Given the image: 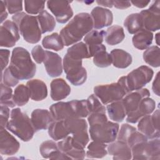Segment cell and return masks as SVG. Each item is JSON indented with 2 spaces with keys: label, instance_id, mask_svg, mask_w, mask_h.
<instances>
[{
  "label": "cell",
  "instance_id": "cell-36",
  "mask_svg": "<svg viewBox=\"0 0 160 160\" xmlns=\"http://www.w3.org/2000/svg\"><path fill=\"white\" fill-rule=\"evenodd\" d=\"M160 49L158 46H152L143 52V59L149 65L154 68L160 66Z\"/></svg>",
  "mask_w": 160,
  "mask_h": 160
},
{
  "label": "cell",
  "instance_id": "cell-22",
  "mask_svg": "<svg viewBox=\"0 0 160 160\" xmlns=\"http://www.w3.org/2000/svg\"><path fill=\"white\" fill-rule=\"evenodd\" d=\"M59 149L69 157L71 159H83L86 156L84 149L75 148L72 144V137L68 136L58 143Z\"/></svg>",
  "mask_w": 160,
  "mask_h": 160
},
{
  "label": "cell",
  "instance_id": "cell-40",
  "mask_svg": "<svg viewBox=\"0 0 160 160\" xmlns=\"http://www.w3.org/2000/svg\"><path fill=\"white\" fill-rule=\"evenodd\" d=\"M1 105L6 106L9 108H14L15 103L13 101V94L12 89L4 85L2 82L1 83Z\"/></svg>",
  "mask_w": 160,
  "mask_h": 160
},
{
  "label": "cell",
  "instance_id": "cell-45",
  "mask_svg": "<svg viewBox=\"0 0 160 160\" xmlns=\"http://www.w3.org/2000/svg\"><path fill=\"white\" fill-rule=\"evenodd\" d=\"M1 79L2 83L9 87H14L19 82V80L12 74L8 68L5 69L1 74Z\"/></svg>",
  "mask_w": 160,
  "mask_h": 160
},
{
  "label": "cell",
  "instance_id": "cell-43",
  "mask_svg": "<svg viewBox=\"0 0 160 160\" xmlns=\"http://www.w3.org/2000/svg\"><path fill=\"white\" fill-rule=\"evenodd\" d=\"M24 9L27 13L30 14H39L44 11L45 1H24Z\"/></svg>",
  "mask_w": 160,
  "mask_h": 160
},
{
  "label": "cell",
  "instance_id": "cell-18",
  "mask_svg": "<svg viewBox=\"0 0 160 160\" xmlns=\"http://www.w3.org/2000/svg\"><path fill=\"white\" fill-rule=\"evenodd\" d=\"M43 63L46 71L50 77H58L62 74L63 69L62 59L57 53L46 51V56Z\"/></svg>",
  "mask_w": 160,
  "mask_h": 160
},
{
  "label": "cell",
  "instance_id": "cell-44",
  "mask_svg": "<svg viewBox=\"0 0 160 160\" xmlns=\"http://www.w3.org/2000/svg\"><path fill=\"white\" fill-rule=\"evenodd\" d=\"M8 11L9 14H17L22 10V1L18 0L4 1Z\"/></svg>",
  "mask_w": 160,
  "mask_h": 160
},
{
  "label": "cell",
  "instance_id": "cell-41",
  "mask_svg": "<svg viewBox=\"0 0 160 160\" xmlns=\"http://www.w3.org/2000/svg\"><path fill=\"white\" fill-rule=\"evenodd\" d=\"M59 150L57 143L51 140L45 141L41 143L39 147V152L42 158L49 159L50 157Z\"/></svg>",
  "mask_w": 160,
  "mask_h": 160
},
{
  "label": "cell",
  "instance_id": "cell-54",
  "mask_svg": "<svg viewBox=\"0 0 160 160\" xmlns=\"http://www.w3.org/2000/svg\"><path fill=\"white\" fill-rule=\"evenodd\" d=\"M148 9L152 12L160 14V1L159 0L154 1L149 6Z\"/></svg>",
  "mask_w": 160,
  "mask_h": 160
},
{
  "label": "cell",
  "instance_id": "cell-24",
  "mask_svg": "<svg viewBox=\"0 0 160 160\" xmlns=\"http://www.w3.org/2000/svg\"><path fill=\"white\" fill-rule=\"evenodd\" d=\"M138 122V131L143 134L148 139L159 138V131L154 127L150 115H146L142 117Z\"/></svg>",
  "mask_w": 160,
  "mask_h": 160
},
{
  "label": "cell",
  "instance_id": "cell-26",
  "mask_svg": "<svg viewBox=\"0 0 160 160\" xmlns=\"http://www.w3.org/2000/svg\"><path fill=\"white\" fill-rule=\"evenodd\" d=\"M142 19L143 29L149 31H156L160 28V14L151 12L148 9L142 10L140 12Z\"/></svg>",
  "mask_w": 160,
  "mask_h": 160
},
{
  "label": "cell",
  "instance_id": "cell-37",
  "mask_svg": "<svg viewBox=\"0 0 160 160\" xmlns=\"http://www.w3.org/2000/svg\"><path fill=\"white\" fill-rule=\"evenodd\" d=\"M29 91L26 86L21 84L16 86L13 94V101L16 106L25 105L29 101Z\"/></svg>",
  "mask_w": 160,
  "mask_h": 160
},
{
  "label": "cell",
  "instance_id": "cell-53",
  "mask_svg": "<svg viewBox=\"0 0 160 160\" xmlns=\"http://www.w3.org/2000/svg\"><path fill=\"white\" fill-rule=\"evenodd\" d=\"M151 116L154 127L158 130H159V110H156L155 112Z\"/></svg>",
  "mask_w": 160,
  "mask_h": 160
},
{
  "label": "cell",
  "instance_id": "cell-34",
  "mask_svg": "<svg viewBox=\"0 0 160 160\" xmlns=\"http://www.w3.org/2000/svg\"><path fill=\"white\" fill-rule=\"evenodd\" d=\"M66 54L71 58L75 59H81L89 58L90 55L88 48L86 43L83 42H79L69 47Z\"/></svg>",
  "mask_w": 160,
  "mask_h": 160
},
{
  "label": "cell",
  "instance_id": "cell-57",
  "mask_svg": "<svg viewBox=\"0 0 160 160\" xmlns=\"http://www.w3.org/2000/svg\"><path fill=\"white\" fill-rule=\"evenodd\" d=\"M159 33L158 32V33H157L156 35H155V40H156V43H157V44L158 45H159Z\"/></svg>",
  "mask_w": 160,
  "mask_h": 160
},
{
  "label": "cell",
  "instance_id": "cell-9",
  "mask_svg": "<svg viewBox=\"0 0 160 160\" xmlns=\"http://www.w3.org/2000/svg\"><path fill=\"white\" fill-rule=\"evenodd\" d=\"M131 152L132 159L159 160V139L155 138L139 142L131 148Z\"/></svg>",
  "mask_w": 160,
  "mask_h": 160
},
{
  "label": "cell",
  "instance_id": "cell-12",
  "mask_svg": "<svg viewBox=\"0 0 160 160\" xmlns=\"http://www.w3.org/2000/svg\"><path fill=\"white\" fill-rule=\"evenodd\" d=\"M20 35L17 25L14 21H5L0 27V46L11 48L19 40Z\"/></svg>",
  "mask_w": 160,
  "mask_h": 160
},
{
  "label": "cell",
  "instance_id": "cell-14",
  "mask_svg": "<svg viewBox=\"0 0 160 160\" xmlns=\"http://www.w3.org/2000/svg\"><path fill=\"white\" fill-rule=\"evenodd\" d=\"M156 108L155 101L149 97L143 98L139 103L137 109L127 115L126 121L128 122L135 124L142 117L151 114Z\"/></svg>",
  "mask_w": 160,
  "mask_h": 160
},
{
  "label": "cell",
  "instance_id": "cell-6",
  "mask_svg": "<svg viewBox=\"0 0 160 160\" xmlns=\"http://www.w3.org/2000/svg\"><path fill=\"white\" fill-rule=\"evenodd\" d=\"M153 70L147 66H141L132 70L127 76L121 77L118 82L123 86L127 94L142 89L153 77Z\"/></svg>",
  "mask_w": 160,
  "mask_h": 160
},
{
  "label": "cell",
  "instance_id": "cell-21",
  "mask_svg": "<svg viewBox=\"0 0 160 160\" xmlns=\"http://www.w3.org/2000/svg\"><path fill=\"white\" fill-rule=\"evenodd\" d=\"M51 98L54 101L66 98L71 92V88L62 78L53 79L51 84Z\"/></svg>",
  "mask_w": 160,
  "mask_h": 160
},
{
  "label": "cell",
  "instance_id": "cell-55",
  "mask_svg": "<svg viewBox=\"0 0 160 160\" xmlns=\"http://www.w3.org/2000/svg\"><path fill=\"white\" fill-rule=\"evenodd\" d=\"M131 3H132L134 6L139 8H143L147 6L150 2L149 1H131Z\"/></svg>",
  "mask_w": 160,
  "mask_h": 160
},
{
  "label": "cell",
  "instance_id": "cell-13",
  "mask_svg": "<svg viewBox=\"0 0 160 160\" xmlns=\"http://www.w3.org/2000/svg\"><path fill=\"white\" fill-rule=\"evenodd\" d=\"M68 1H48L47 7L55 16L59 23L67 22L73 16V11Z\"/></svg>",
  "mask_w": 160,
  "mask_h": 160
},
{
  "label": "cell",
  "instance_id": "cell-23",
  "mask_svg": "<svg viewBox=\"0 0 160 160\" xmlns=\"http://www.w3.org/2000/svg\"><path fill=\"white\" fill-rule=\"evenodd\" d=\"M30 98L36 101L44 99L48 96V88L44 82L40 79L29 80L26 83Z\"/></svg>",
  "mask_w": 160,
  "mask_h": 160
},
{
  "label": "cell",
  "instance_id": "cell-47",
  "mask_svg": "<svg viewBox=\"0 0 160 160\" xmlns=\"http://www.w3.org/2000/svg\"><path fill=\"white\" fill-rule=\"evenodd\" d=\"M31 55L34 60L38 64L43 62L46 56V51H44L40 45L35 46L31 50Z\"/></svg>",
  "mask_w": 160,
  "mask_h": 160
},
{
  "label": "cell",
  "instance_id": "cell-27",
  "mask_svg": "<svg viewBox=\"0 0 160 160\" xmlns=\"http://www.w3.org/2000/svg\"><path fill=\"white\" fill-rule=\"evenodd\" d=\"M152 39V32L145 29H142L134 34L132 38V42L134 48L140 50H144L150 46Z\"/></svg>",
  "mask_w": 160,
  "mask_h": 160
},
{
  "label": "cell",
  "instance_id": "cell-2",
  "mask_svg": "<svg viewBox=\"0 0 160 160\" xmlns=\"http://www.w3.org/2000/svg\"><path fill=\"white\" fill-rule=\"evenodd\" d=\"M8 68L19 81L31 79L36 72V65L32 61L28 51L22 47L13 49Z\"/></svg>",
  "mask_w": 160,
  "mask_h": 160
},
{
  "label": "cell",
  "instance_id": "cell-51",
  "mask_svg": "<svg viewBox=\"0 0 160 160\" xmlns=\"http://www.w3.org/2000/svg\"><path fill=\"white\" fill-rule=\"evenodd\" d=\"M152 89L154 94L158 96H160V86H159V72H158L154 78V80L152 82Z\"/></svg>",
  "mask_w": 160,
  "mask_h": 160
},
{
  "label": "cell",
  "instance_id": "cell-29",
  "mask_svg": "<svg viewBox=\"0 0 160 160\" xmlns=\"http://www.w3.org/2000/svg\"><path fill=\"white\" fill-rule=\"evenodd\" d=\"M106 110L109 118L115 122H122L126 116L122 99L108 104Z\"/></svg>",
  "mask_w": 160,
  "mask_h": 160
},
{
  "label": "cell",
  "instance_id": "cell-3",
  "mask_svg": "<svg viewBox=\"0 0 160 160\" xmlns=\"http://www.w3.org/2000/svg\"><path fill=\"white\" fill-rule=\"evenodd\" d=\"M49 110L54 121L84 118L89 115L86 99L72 100L68 102L60 101L52 104Z\"/></svg>",
  "mask_w": 160,
  "mask_h": 160
},
{
  "label": "cell",
  "instance_id": "cell-48",
  "mask_svg": "<svg viewBox=\"0 0 160 160\" xmlns=\"http://www.w3.org/2000/svg\"><path fill=\"white\" fill-rule=\"evenodd\" d=\"M9 107L4 105H1L0 109V128H6L9 122Z\"/></svg>",
  "mask_w": 160,
  "mask_h": 160
},
{
  "label": "cell",
  "instance_id": "cell-16",
  "mask_svg": "<svg viewBox=\"0 0 160 160\" xmlns=\"http://www.w3.org/2000/svg\"><path fill=\"white\" fill-rule=\"evenodd\" d=\"M20 148L19 142L5 128H0V152L3 155L15 154Z\"/></svg>",
  "mask_w": 160,
  "mask_h": 160
},
{
  "label": "cell",
  "instance_id": "cell-5",
  "mask_svg": "<svg viewBox=\"0 0 160 160\" xmlns=\"http://www.w3.org/2000/svg\"><path fill=\"white\" fill-rule=\"evenodd\" d=\"M12 19L26 42L36 44L40 41L42 32L37 17L21 12L12 16Z\"/></svg>",
  "mask_w": 160,
  "mask_h": 160
},
{
  "label": "cell",
  "instance_id": "cell-35",
  "mask_svg": "<svg viewBox=\"0 0 160 160\" xmlns=\"http://www.w3.org/2000/svg\"><path fill=\"white\" fill-rule=\"evenodd\" d=\"M42 45L45 49H52L56 51L62 50L64 46L60 34L57 32H54L45 36L42 41Z\"/></svg>",
  "mask_w": 160,
  "mask_h": 160
},
{
  "label": "cell",
  "instance_id": "cell-39",
  "mask_svg": "<svg viewBox=\"0 0 160 160\" xmlns=\"http://www.w3.org/2000/svg\"><path fill=\"white\" fill-rule=\"evenodd\" d=\"M106 48L97 51L93 56L94 64L99 68H106L112 63L111 54L106 52Z\"/></svg>",
  "mask_w": 160,
  "mask_h": 160
},
{
  "label": "cell",
  "instance_id": "cell-38",
  "mask_svg": "<svg viewBox=\"0 0 160 160\" xmlns=\"http://www.w3.org/2000/svg\"><path fill=\"white\" fill-rule=\"evenodd\" d=\"M106 31L104 30H92L88 32L84 38V41L88 49L101 44L105 36Z\"/></svg>",
  "mask_w": 160,
  "mask_h": 160
},
{
  "label": "cell",
  "instance_id": "cell-49",
  "mask_svg": "<svg viewBox=\"0 0 160 160\" xmlns=\"http://www.w3.org/2000/svg\"><path fill=\"white\" fill-rule=\"evenodd\" d=\"M10 56V51L8 49H0V57H1V74L3 72L9 62V58Z\"/></svg>",
  "mask_w": 160,
  "mask_h": 160
},
{
  "label": "cell",
  "instance_id": "cell-33",
  "mask_svg": "<svg viewBox=\"0 0 160 160\" xmlns=\"http://www.w3.org/2000/svg\"><path fill=\"white\" fill-rule=\"evenodd\" d=\"M106 143L93 141L88 146L86 156L88 158H102L108 154Z\"/></svg>",
  "mask_w": 160,
  "mask_h": 160
},
{
  "label": "cell",
  "instance_id": "cell-11",
  "mask_svg": "<svg viewBox=\"0 0 160 160\" xmlns=\"http://www.w3.org/2000/svg\"><path fill=\"white\" fill-rule=\"evenodd\" d=\"M94 93L104 105L121 100L127 94L123 86L118 81L96 86L94 88Z\"/></svg>",
  "mask_w": 160,
  "mask_h": 160
},
{
  "label": "cell",
  "instance_id": "cell-4",
  "mask_svg": "<svg viewBox=\"0 0 160 160\" xmlns=\"http://www.w3.org/2000/svg\"><path fill=\"white\" fill-rule=\"evenodd\" d=\"M6 128L24 142L30 141L35 132L31 119L19 108L11 111L10 120Z\"/></svg>",
  "mask_w": 160,
  "mask_h": 160
},
{
  "label": "cell",
  "instance_id": "cell-19",
  "mask_svg": "<svg viewBox=\"0 0 160 160\" xmlns=\"http://www.w3.org/2000/svg\"><path fill=\"white\" fill-rule=\"evenodd\" d=\"M54 120L51 113L47 109H36L31 112V121L35 132L48 129Z\"/></svg>",
  "mask_w": 160,
  "mask_h": 160
},
{
  "label": "cell",
  "instance_id": "cell-15",
  "mask_svg": "<svg viewBox=\"0 0 160 160\" xmlns=\"http://www.w3.org/2000/svg\"><path fill=\"white\" fill-rule=\"evenodd\" d=\"M91 16L93 22V28L100 29L112 24L113 21L112 12L108 9L96 6L92 9Z\"/></svg>",
  "mask_w": 160,
  "mask_h": 160
},
{
  "label": "cell",
  "instance_id": "cell-1",
  "mask_svg": "<svg viewBox=\"0 0 160 160\" xmlns=\"http://www.w3.org/2000/svg\"><path fill=\"white\" fill-rule=\"evenodd\" d=\"M93 22L91 15L81 12L75 16L60 31L64 46H69L81 40L82 37L92 31Z\"/></svg>",
  "mask_w": 160,
  "mask_h": 160
},
{
  "label": "cell",
  "instance_id": "cell-28",
  "mask_svg": "<svg viewBox=\"0 0 160 160\" xmlns=\"http://www.w3.org/2000/svg\"><path fill=\"white\" fill-rule=\"evenodd\" d=\"M105 41L111 46L116 45L122 41L125 38L124 29L118 25L111 26L108 28L105 33Z\"/></svg>",
  "mask_w": 160,
  "mask_h": 160
},
{
  "label": "cell",
  "instance_id": "cell-7",
  "mask_svg": "<svg viewBox=\"0 0 160 160\" xmlns=\"http://www.w3.org/2000/svg\"><path fill=\"white\" fill-rule=\"evenodd\" d=\"M69 134H72V144L79 149H84L89 142L88 123L82 118H71L64 121Z\"/></svg>",
  "mask_w": 160,
  "mask_h": 160
},
{
  "label": "cell",
  "instance_id": "cell-50",
  "mask_svg": "<svg viewBox=\"0 0 160 160\" xmlns=\"http://www.w3.org/2000/svg\"><path fill=\"white\" fill-rule=\"evenodd\" d=\"M113 6L119 9H124L129 8L131 5V2L129 1H113Z\"/></svg>",
  "mask_w": 160,
  "mask_h": 160
},
{
  "label": "cell",
  "instance_id": "cell-30",
  "mask_svg": "<svg viewBox=\"0 0 160 160\" xmlns=\"http://www.w3.org/2000/svg\"><path fill=\"white\" fill-rule=\"evenodd\" d=\"M48 134L53 140L58 141L66 138L69 132L64 121H54L48 128Z\"/></svg>",
  "mask_w": 160,
  "mask_h": 160
},
{
  "label": "cell",
  "instance_id": "cell-42",
  "mask_svg": "<svg viewBox=\"0 0 160 160\" xmlns=\"http://www.w3.org/2000/svg\"><path fill=\"white\" fill-rule=\"evenodd\" d=\"M86 103L89 114L93 112L106 113V109L94 94H91L86 99Z\"/></svg>",
  "mask_w": 160,
  "mask_h": 160
},
{
  "label": "cell",
  "instance_id": "cell-52",
  "mask_svg": "<svg viewBox=\"0 0 160 160\" xmlns=\"http://www.w3.org/2000/svg\"><path fill=\"white\" fill-rule=\"evenodd\" d=\"M6 7L4 2V1H0V12H1V23L2 24V22L5 21V19L8 17V12L6 11Z\"/></svg>",
  "mask_w": 160,
  "mask_h": 160
},
{
  "label": "cell",
  "instance_id": "cell-20",
  "mask_svg": "<svg viewBox=\"0 0 160 160\" xmlns=\"http://www.w3.org/2000/svg\"><path fill=\"white\" fill-rule=\"evenodd\" d=\"M108 152L112 155L115 160H125L132 159L131 148L124 142L117 140L110 142L107 146Z\"/></svg>",
  "mask_w": 160,
  "mask_h": 160
},
{
  "label": "cell",
  "instance_id": "cell-25",
  "mask_svg": "<svg viewBox=\"0 0 160 160\" xmlns=\"http://www.w3.org/2000/svg\"><path fill=\"white\" fill-rule=\"evenodd\" d=\"M112 64L117 68L124 69L128 68L132 61L131 55L121 49H114L111 51Z\"/></svg>",
  "mask_w": 160,
  "mask_h": 160
},
{
  "label": "cell",
  "instance_id": "cell-46",
  "mask_svg": "<svg viewBox=\"0 0 160 160\" xmlns=\"http://www.w3.org/2000/svg\"><path fill=\"white\" fill-rule=\"evenodd\" d=\"M88 121L90 126L95 124L104 122L108 121V118L106 113L104 112H93L91 113L88 116Z\"/></svg>",
  "mask_w": 160,
  "mask_h": 160
},
{
  "label": "cell",
  "instance_id": "cell-31",
  "mask_svg": "<svg viewBox=\"0 0 160 160\" xmlns=\"http://www.w3.org/2000/svg\"><path fill=\"white\" fill-rule=\"evenodd\" d=\"M124 26L130 34H136L143 29L142 19L140 13H132L126 17Z\"/></svg>",
  "mask_w": 160,
  "mask_h": 160
},
{
  "label": "cell",
  "instance_id": "cell-56",
  "mask_svg": "<svg viewBox=\"0 0 160 160\" xmlns=\"http://www.w3.org/2000/svg\"><path fill=\"white\" fill-rule=\"evenodd\" d=\"M96 2L101 6L104 7H108L111 8L113 6V1L108 0V1H96Z\"/></svg>",
  "mask_w": 160,
  "mask_h": 160
},
{
  "label": "cell",
  "instance_id": "cell-10",
  "mask_svg": "<svg viewBox=\"0 0 160 160\" xmlns=\"http://www.w3.org/2000/svg\"><path fill=\"white\" fill-rule=\"evenodd\" d=\"M119 126L116 122L106 121L90 126L89 134L93 141L103 143H110L117 138Z\"/></svg>",
  "mask_w": 160,
  "mask_h": 160
},
{
  "label": "cell",
  "instance_id": "cell-8",
  "mask_svg": "<svg viewBox=\"0 0 160 160\" xmlns=\"http://www.w3.org/2000/svg\"><path fill=\"white\" fill-rule=\"evenodd\" d=\"M62 62L66 78L72 85L78 86L86 82L87 71L82 65V60L73 59L66 54Z\"/></svg>",
  "mask_w": 160,
  "mask_h": 160
},
{
  "label": "cell",
  "instance_id": "cell-17",
  "mask_svg": "<svg viewBox=\"0 0 160 160\" xmlns=\"http://www.w3.org/2000/svg\"><path fill=\"white\" fill-rule=\"evenodd\" d=\"M150 96L149 91L146 88H142L134 92L128 94L125 98L122 99V102L126 110V116L135 111L139 105L141 100Z\"/></svg>",
  "mask_w": 160,
  "mask_h": 160
},
{
  "label": "cell",
  "instance_id": "cell-32",
  "mask_svg": "<svg viewBox=\"0 0 160 160\" xmlns=\"http://www.w3.org/2000/svg\"><path fill=\"white\" fill-rule=\"evenodd\" d=\"M42 34L51 32L56 27V21L54 17L47 11H41L37 16Z\"/></svg>",
  "mask_w": 160,
  "mask_h": 160
}]
</instances>
